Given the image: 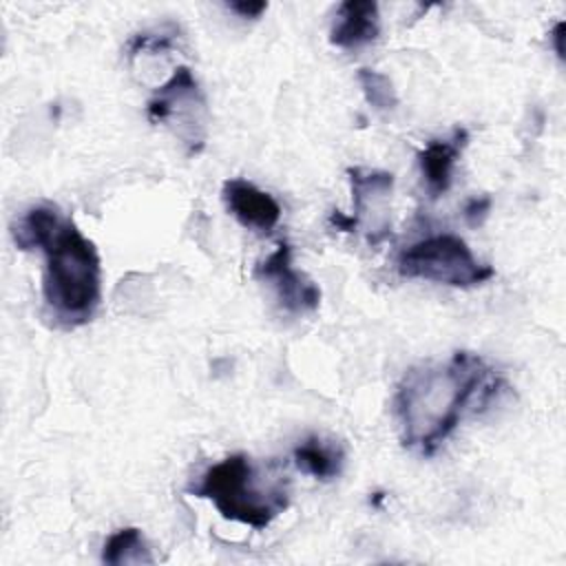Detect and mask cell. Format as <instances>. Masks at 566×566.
I'll use <instances>...</instances> for the list:
<instances>
[{"instance_id":"cell-1","label":"cell","mask_w":566,"mask_h":566,"mask_svg":"<svg viewBox=\"0 0 566 566\" xmlns=\"http://www.w3.org/2000/svg\"><path fill=\"white\" fill-rule=\"evenodd\" d=\"M500 376L473 352H453L447 360L411 367L396 387L394 413L400 440L420 455H433L458 429L473 402L497 394Z\"/></svg>"},{"instance_id":"cell-2","label":"cell","mask_w":566,"mask_h":566,"mask_svg":"<svg viewBox=\"0 0 566 566\" xmlns=\"http://www.w3.org/2000/svg\"><path fill=\"white\" fill-rule=\"evenodd\" d=\"M11 237L20 250L44 254L42 301L53 323L66 329L86 325L102 301V261L95 243L51 203L31 206L11 226Z\"/></svg>"},{"instance_id":"cell-3","label":"cell","mask_w":566,"mask_h":566,"mask_svg":"<svg viewBox=\"0 0 566 566\" xmlns=\"http://www.w3.org/2000/svg\"><path fill=\"white\" fill-rule=\"evenodd\" d=\"M188 491L201 500H210L226 520L254 531L270 526L290 504L285 480L265 478L245 453H232L210 464Z\"/></svg>"},{"instance_id":"cell-4","label":"cell","mask_w":566,"mask_h":566,"mask_svg":"<svg viewBox=\"0 0 566 566\" xmlns=\"http://www.w3.org/2000/svg\"><path fill=\"white\" fill-rule=\"evenodd\" d=\"M396 270L405 279H422L451 287H475L495 274L489 263H482L471 252L462 237L451 232L424 237L400 250Z\"/></svg>"},{"instance_id":"cell-5","label":"cell","mask_w":566,"mask_h":566,"mask_svg":"<svg viewBox=\"0 0 566 566\" xmlns=\"http://www.w3.org/2000/svg\"><path fill=\"white\" fill-rule=\"evenodd\" d=\"M206 113L203 91L188 66L175 69V73L146 102V117L153 124H170L177 137L188 146V155L203 150Z\"/></svg>"},{"instance_id":"cell-6","label":"cell","mask_w":566,"mask_h":566,"mask_svg":"<svg viewBox=\"0 0 566 566\" xmlns=\"http://www.w3.org/2000/svg\"><path fill=\"white\" fill-rule=\"evenodd\" d=\"M254 276L270 283L281 307L292 314L314 312L321 305L318 285L294 268L292 248L281 241L263 261L256 263Z\"/></svg>"},{"instance_id":"cell-7","label":"cell","mask_w":566,"mask_h":566,"mask_svg":"<svg viewBox=\"0 0 566 566\" xmlns=\"http://www.w3.org/2000/svg\"><path fill=\"white\" fill-rule=\"evenodd\" d=\"M221 199L228 212L252 232H270L281 221L279 201L248 179H226L221 186Z\"/></svg>"},{"instance_id":"cell-8","label":"cell","mask_w":566,"mask_h":566,"mask_svg":"<svg viewBox=\"0 0 566 566\" xmlns=\"http://www.w3.org/2000/svg\"><path fill=\"white\" fill-rule=\"evenodd\" d=\"M467 144H469L467 128L455 126L449 137L431 139L422 150H418V166L431 199L442 197L451 188L453 166Z\"/></svg>"},{"instance_id":"cell-9","label":"cell","mask_w":566,"mask_h":566,"mask_svg":"<svg viewBox=\"0 0 566 566\" xmlns=\"http://www.w3.org/2000/svg\"><path fill=\"white\" fill-rule=\"evenodd\" d=\"M380 35L378 4L371 0H345L338 4L329 42L338 49H360Z\"/></svg>"},{"instance_id":"cell-10","label":"cell","mask_w":566,"mask_h":566,"mask_svg":"<svg viewBox=\"0 0 566 566\" xmlns=\"http://www.w3.org/2000/svg\"><path fill=\"white\" fill-rule=\"evenodd\" d=\"M292 460L303 473H307L321 482H327V480H334L343 471L345 451L334 440H323L318 436H310L298 447H294Z\"/></svg>"},{"instance_id":"cell-11","label":"cell","mask_w":566,"mask_h":566,"mask_svg":"<svg viewBox=\"0 0 566 566\" xmlns=\"http://www.w3.org/2000/svg\"><path fill=\"white\" fill-rule=\"evenodd\" d=\"M349 184H352V206L354 217L360 221L365 208L378 206L391 195L394 188V175L387 170H363V168H349Z\"/></svg>"},{"instance_id":"cell-12","label":"cell","mask_w":566,"mask_h":566,"mask_svg":"<svg viewBox=\"0 0 566 566\" xmlns=\"http://www.w3.org/2000/svg\"><path fill=\"white\" fill-rule=\"evenodd\" d=\"M102 562L111 566L119 564H150L153 555L146 539L137 526H126L115 531L102 548Z\"/></svg>"},{"instance_id":"cell-13","label":"cell","mask_w":566,"mask_h":566,"mask_svg":"<svg viewBox=\"0 0 566 566\" xmlns=\"http://www.w3.org/2000/svg\"><path fill=\"white\" fill-rule=\"evenodd\" d=\"M356 80L360 84V91H363L367 104L374 106L376 111L385 113V111H394L398 106V95H396V88H394L389 75L374 71V69H358Z\"/></svg>"},{"instance_id":"cell-14","label":"cell","mask_w":566,"mask_h":566,"mask_svg":"<svg viewBox=\"0 0 566 566\" xmlns=\"http://www.w3.org/2000/svg\"><path fill=\"white\" fill-rule=\"evenodd\" d=\"M491 203H493L491 197H473V199H469L467 206H464L467 223L469 226H480L486 219V214L491 210Z\"/></svg>"},{"instance_id":"cell-15","label":"cell","mask_w":566,"mask_h":566,"mask_svg":"<svg viewBox=\"0 0 566 566\" xmlns=\"http://www.w3.org/2000/svg\"><path fill=\"white\" fill-rule=\"evenodd\" d=\"M228 9L234 11L239 18L256 20V18H261V13L268 9V2H230Z\"/></svg>"},{"instance_id":"cell-16","label":"cell","mask_w":566,"mask_h":566,"mask_svg":"<svg viewBox=\"0 0 566 566\" xmlns=\"http://www.w3.org/2000/svg\"><path fill=\"white\" fill-rule=\"evenodd\" d=\"M329 223L340 232H356V228L360 226V221L354 214H345L340 210L329 212Z\"/></svg>"},{"instance_id":"cell-17","label":"cell","mask_w":566,"mask_h":566,"mask_svg":"<svg viewBox=\"0 0 566 566\" xmlns=\"http://www.w3.org/2000/svg\"><path fill=\"white\" fill-rule=\"evenodd\" d=\"M562 33H564V22H557V24L553 27V33H551V35H553L555 53H557L559 57H564V46H562V38H564V35H562Z\"/></svg>"}]
</instances>
